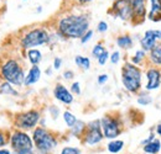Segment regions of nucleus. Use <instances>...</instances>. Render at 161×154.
Returning a JSON list of instances; mask_svg holds the SVG:
<instances>
[{"label": "nucleus", "instance_id": "1", "mask_svg": "<svg viewBox=\"0 0 161 154\" xmlns=\"http://www.w3.org/2000/svg\"><path fill=\"white\" fill-rule=\"evenodd\" d=\"M89 30V20L86 15H71L60 20L58 32L67 38H82Z\"/></svg>", "mask_w": 161, "mask_h": 154}, {"label": "nucleus", "instance_id": "2", "mask_svg": "<svg viewBox=\"0 0 161 154\" xmlns=\"http://www.w3.org/2000/svg\"><path fill=\"white\" fill-rule=\"evenodd\" d=\"M121 81L129 93H139L141 89V69L133 63H125L121 68Z\"/></svg>", "mask_w": 161, "mask_h": 154}, {"label": "nucleus", "instance_id": "3", "mask_svg": "<svg viewBox=\"0 0 161 154\" xmlns=\"http://www.w3.org/2000/svg\"><path fill=\"white\" fill-rule=\"evenodd\" d=\"M34 146L40 154H48L58 144L57 138L53 133L47 131L45 127H36L32 132Z\"/></svg>", "mask_w": 161, "mask_h": 154}, {"label": "nucleus", "instance_id": "4", "mask_svg": "<svg viewBox=\"0 0 161 154\" xmlns=\"http://www.w3.org/2000/svg\"><path fill=\"white\" fill-rule=\"evenodd\" d=\"M1 75L8 83L13 85H18V86H20L25 83V78H26L20 63L15 59H9L3 64Z\"/></svg>", "mask_w": 161, "mask_h": 154}, {"label": "nucleus", "instance_id": "5", "mask_svg": "<svg viewBox=\"0 0 161 154\" xmlns=\"http://www.w3.org/2000/svg\"><path fill=\"white\" fill-rule=\"evenodd\" d=\"M10 146L14 153L19 154H30L34 149V141L25 131L16 130L11 133L10 137Z\"/></svg>", "mask_w": 161, "mask_h": 154}, {"label": "nucleus", "instance_id": "6", "mask_svg": "<svg viewBox=\"0 0 161 154\" xmlns=\"http://www.w3.org/2000/svg\"><path fill=\"white\" fill-rule=\"evenodd\" d=\"M50 41V35L43 28H34L27 32L21 39V47L24 49H32L37 46L46 44Z\"/></svg>", "mask_w": 161, "mask_h": 154}, {"label": "nucleus", "instance_id": "7", "mask_svg": "<svg viewBox=\"0 0 161 154\" xmlns=\"http://www.w3.org/2000/svg\"><path fill=\"white\" fill-rule=\"evenodd\" d=\"M103 138H104V135H103V131H102L101 120H96V121L89 122L86 126L84 133L82 136L83 143L87 144V146H91V147L97 146L98 143H101Z\"/></svg>", "mask_w": 161, "mask_h": 154}, {"label": "nucleus", "instance_id": "8", "mask_svg": "<svg viewBox=\"0 0 161 154\" xmlns=\"http://www.w3.org/2000/svg\"><path fill=\"white\" fill-rule=\"evenodd\" d=\"M101 125H102V131H103L104 138L115 139L123 132L121 122L117 117H114V116L104 115L101 118Z\"/></svg>", "mask_w": 161, "mask_h": 154}, {"label": "nucleus", "instance_id": "9", "mask_svg": "<svg viewBox=\"0 0 161 154\" xmlns=\"http://www.w3.org/2000/svg\"><path fill=\"white\" fill-rule=\"evenodd\" d=\"M40 121V112L37 110H30L24 114H18L14 120V126L21 131L32 130Z\"/></svg>", "mask_w": 161, "mask_h": 154}, {"label": "nucleus", "instance_id": "10", "mask_svg": "<svg viewBox=\"0 0 161 154\" xmlns=\"http://www.w3.org/2000/svg\"><path fill=\"white\" fill-rule=\"evenodd\" d=\"M114 14V16H118L124 21L133 20L134 14L131 9V4L129 0H115L112 9L109 10V14Z\"/></svg>", "mask_w": 161, "mask_h": 154}, {"label": "nucleus", "instance_id": "11", "mask_svg": "<svg viewBox=\"0 0 161 154\" xmlns=\"http://www.w3.org/2000/svg\"><path fill=\"white\" fill-rule=\"evenodd\" d=\"M146 78H147V84L145 85V89L147 91L159 89V86L161 84V70L159 68H156V67L147 68Z\"/></svg>", "mask_w": 161, "mask_h": 154}, {"label": "nucleus", "instance_id": "12", "mask_svg": "<svg viewBox=\"0 0 161 154\" xmlns=\"http://www.w3.org/2000/svg\"><path fill=\"white\" fill-rule=\"evenodd\" d=\"M131 4V9H133V22L136 23H141L145 16H146V0H129Z\"/></svg>", "mask_w": 161, "mask_h": 154}, {"label": "nucleus", "instance_id": "13", "mask_svg": "<svg viewBox=\"0 0 161 154\" xmlns=\"http://www.w3.org/2000/svg\"><path fill=\"white\" fill-rule=\"evenodd\" d=\"M53 95H55V97H56L58 101L66 104V105H69V104L73 102V95H72V93H71L64 85H62V84H57V85L55 86V89H53Z\"/></svg>", "mask_w": 161, "mask_h": 154}, {"label": "nucleus", "instance_id": "14", "mask_svg": "<svg viewBox=\"0 0 161 154\" xmlns=\"http://www.w3.org/2000/svg\"><path fill=\"white\" fill-rule=\"evenodd\" d=\"M158 43V38L155 36V32L154 30H147L144 35V37L140 39V46H141V49L145 51V52H150L154 46Z\"/></svg>", "mask_w": 161, "mask_h": 154}, {"label": "nucleus", "instance_id": "15", "mask_svg": "<svg viewBox=\"0 0 161 154\" xmlns=\"http://www.w3.org/2000/svg\"><path fill=\"white\" fill-rule=\"evenodd\" d=\"M40 77H41V70L40 68H39V65H32L30 68V70H29L26 78H25L24 85H27L29 86V85H32V84L37 83L40 80Z\"/></svg>", "mask_w": 161, "mask_h": 154}, {"label": "nucleus", "instance_id": "16", "mask_svg": "<svg viewBox=\"0 0 161 154\" xmlns=\"http://www.w3.org/2000/svg\"><path fill=\"white\" fill-rule=\"evenodd\" d=\"M149 63L153 65H161V42H158L149 52Z\"/></svg>", "mask_w": 161, "mask_h": 154}, {"label": "nucleus", "instance_id": "17", "mask_svg": "<svg viewBox=\"0 0 161 154\" xmlns=\"http://www.w3.org/2000/svg\"><path fill=\"white\" fill-rule=\"evenodd\" d=\"M151 10L149 14V19L153 21H161V0H150Z\"/></svg>", "mask_w": 161, "mask_h": 154}, {"label": "nucleus", "instance_id": "18", "mask_svg": "<svg viewBox=\"0 0 161 154\" xmlns=\"http://www.w3.org/2000/svg\"><path fill=\"white\" fill-rule=\"evenodd\" d=\"M142 151L145 154H159V152L161 151V142L160 139L155 138L153 142L145 144L142 147Z\"/></svg>", "mask_w": 161, "mask_h": 154}, {"label": "nucleus", "instance_id": "19", "mask_svg": "<svg viewBox=\"0 0 161 154\" xmlns=\"http://www.w3.org/2000/svg\"><path fill=\"white\" fill-rule=\"evenodd\" d=\"M123 148H124V142L120 141V139H113V141H110V142L107 144L108 152L112 154L119 153Z\"/></svg>", "mask_w": 161, "mask_h": 154}, {"label": "nucleus", "instance_id": "20", "mask_svg": "<svg viewBox=\"0 0 161 154\" xmlns=\"http://www.w3.org/2000/svg\"><path fill=\"white\" fill-rule=\"evenodd\" d=\"M117 44L123 49H129L133 46V38L129 35H121L117 38Z\"/></svg>", "mask_w": 161, "mask_h": 154}, {"label": "nucleus", "instance_id": "21", "mask_svg": "<svg viewBox=\"0 0 161 154\" xmlns=\"http://www.w3.org/2000/svg\"><path fill=\"white\" fill-rule=\"evenodd\" d=\"M27 57H29V60L31 62L32 65H37L41 62V59H42V54H41V52L39 49L32 48V49H29Z\"/></svg>", "mask_w": 161, "mask_h": 154}, {"label": "nucleus", "instance_id": "22", "mask_svg": "<svg viewBox=\"0 0 161 154\" xmlns=\"http://www.w3.org/2000/svg\"><path fill=\"white\" fill-rule=\"evenodd\" d=\"M86 126H87V125H86L84 122L77 120L76 125L71 128V133L73 136H76V137H78V138H82V136L84 133V130H86Z\"/></svg>", "mask_w": 161, "mask_h": 154}, {"label": "nucleus", "instance_id": "23", "mask_svg": "<svg viewBox=\"0 0 161 154\" xmlns=\"http://www.w3.org/2000/svg\"><path fill=\"white\" fill-rule=\"evenodd\" d=\"M0 91L3 93V94H5V95H14V96H16V95H19V93L13 88V85L10 84V83H3L1 85H0Z\"/></svg>", "mask_w": 161, "mask_h": 154}, {"label": "nucleus", "instance_id": "24", "mask_svg": "<svg viewBox=\"0 0 161 154\" xmlns=\"http://www.w3.org/2000/svg\"><path fill=\"white\" fill-rule=\"evenodd\" d=\"M75 62H76V64H77L80 68L84 69V70H88V69L91 68V60H89V58L82 57V56H76Z\"/></svg>", "mask_w": 161, "mask_h": 154}, {"label": "nucleus", "instance_id": "25", "mask_svg": "<svg viewBox=\"0 0 161 154\" xmlns=\"http://www.w3.org/2000/svg\"><path fill=\"white\" fill-rule=\"evenodd\" d=\"M145 58H146V52L145 51H142V49H139V51H136L135 52V54L131 57V63L133 64H135V65H139L141 64L144 60H145Z\"/></svg>", "mask_w": 161, "mask_h": 154}, {"label": "nucleus", "instance_id": "26", "mask_svg": "<svg viewBox=\"0 0 161 154\" xmlns=\"http://www.w3.org/2000/svg\"><path fill=\"white\" fill-rule=\"evenodd\" d=\"M63 120H64L66 125H67L69 128H72V127L76 125V122H77L76 116L73 115V114H71L69 111H64V112H63Z\"/></svg>", "mask_w": 161, "mask_h": 154}, {"label": "nucleus", "instance_id": "27", "mask_svg": "<svg viewBox=\"0 0 161 154\" xmlns=\"http://www.w3.org/2000/svg\"><path fill=\"white\" fill-rule=\"evenodd\" d=\"M151 102H153V97L147 93H141L140 95L138 96V104L139 105L146 106V105H150Z\"/></svg>", "mask_w": 161, "mask_h": 154}, {"label": "nucleus", "instance_id": "28", "mask_svg": "<svg viewBox=\"0 0 161 154\" xmlns=\"http://www.w3.org/2000/svg\"><path fill=\"white\" fill-rule=\"evenodd\" d=\"M105 51H107V49L104 48V46H103L102 43H97V44L93 47V49H92V56L98 59V58L101 57V56L104 53V52H105Z\"/></svg>", "mask_w": 161, "mask_h": 154}, {"label": "nucleus", "instance_id": "29", "mask_svg": "<svg viewBox=\"0 0 161 154\" xmlns=\"http://www.w3.org/2000/svg\"><path fill=\"white\" fill-rule=\"evenodd\" d=\"M61 154H80V151L76 147H64L61 151Z\"/></svg>", "mask_w": 161, "mask_h": 154}, {"label": "nucleus", "instance_id": "30", "mask_svg": "<svg viewBox=\"0 0 161 154\" xmlns=\"http://www.w3.org/2000/svg\"><path fill=\"white\" fill-rule=\"evenodd\" d=\"M109 57H110V56H109L108 51H105V52H104V53L102 54L101 57L98 58V63H99L101 65H104V64L107 63V60H108V58H109Z\"/></svg>", "mask_w": 161, "mask_h": 154}, {"label": "nucleus", "instance_id": "31", "mask_svg": "<svg viewBox=\"0 0 161 154\" xmlns=\"http://www.w3.org/2000/svg\"><path fill=\"white\" fill-rule=\"evenodd\" d=\"M71 91H72V94H76V95H80V83H73L72 85H71Z\"/></svg>", "mask_w": 161, "mask_h": 154}, {"label": "nucleus", "instance_id": "32", "mask_svg": "<svg viewBox=\"0 0 161 154\" xmlns=\"http://www.w3.org/2000/svg\"><path fill=\"white\" fill-rule=\"evenodd\" d=\"M119 59H120V53H119L118 51H115V52L112 53V56H110V62H112L113 64H117V63L119 62Z\"/></svg>", "mask_w": 161, "mask_h": 154}, {"label": "nucleus", "instance_id": "33", "mask_svg": "<svg viewBox=\"0 0 161 154\" xmlns=\"http://www.w3.org/2000/svg\"><path fill=\"white\" fill-rule=\"evenodd\" d=\"M97 30H98L101 33H104V32L108 30V23H107L105 21H101V22L98 23V27H97Z\"/></svg>", "mask_w": 161, "mask_h": 154}, {"label": "nucleus", "instance_id": "34", "mask_svg": "<svg viewBox=\"0 0 161 154\" xmlns=\"http://www.w3.org/2000/svg\"><path fill=\"white\" fill-rule=\"evenodd\" d=\"M92 36H93V31H92V30H88V32L80 38V42H82V43H87L89 39L92 38Z\"/></svg>", "mask_w": 161, "mask_h": 154}, {"label": "nucleus", "instance_id": "35", "mask_svg": "<svg viewBox=\"0 0 161 154\" xmlns=\"http://www.w3.org/2000/svg\"><path fill=\"white\" fill-rule=\"evenodd\" d=\"M50 112H51V115H52V117H53L55 120L60 115V110H58V107H56V106H51V107H50Z\"/></svg>", "mask_w": 161, "mask_h": 154}, {"label": "nucleus", "instance_id": "36", "mask_svg": "<svg viewBox=\"0 0 161 154\" xmlns=\"http://www.w3.org/2000/svg\"><path fill=\"white\" fill-rule=\"evenodd\" d=\"M154 139H155V133H153V132H151V133L149 135V137H147L146 139H144V141L141 142V144H142V147H144L145 144H147V143H150V142H153Z\"/></svg>", "mask_w": 161, "mask_h": 154}, {"label": "nucleus", "instance_id": "37", "mask_svg": "<svg viewBox=\"0 0 161 154\" xmlns=\"http://www.w3.org/2000/svg\"><path fill=\"white\" fill-rule=\"evenodd\" d=\"M107 80H108V75H107V74H101V75L98 77V84H99V85H103V84L107 83Z\"/></svg>", "mask_w": 161, "mask_h": 154}, {"label": "nucleus", "instance_id": "38", "mask_svg": "<svg viewBox=\"0 0 161 154\" xmlns=\"http://www.w3.org/2000/svg\"><path fill=\"white\" fill-rule=\"evenodd\" d=\"M61 64H62V59L58 57L55 58V60H53V68H55V69H60Z\"/></svg>", "mask_w": 161, "mask_h": 154}, {"label": "nucleus", "instance_id": "39", "mask_svg": "<svg viewBox=\"0 0 161 154\" xmlns=\"http://www.w3.org/2000/svg\"><path fill=\"white\" fill-rule=\"evenodd\" d=\"M73 75H75V74H73V72H72V70H66V72L63 73V78H64L66 80L72 79V78H73Z\"/></svg>", "mask_w": 161, "mask_h": 154}, {"label": "nucleus", "instance_id": "40", "mask_svg": "<svg viewBox=\"0 0 161 154\" xmlns=\"http://www.w3.org/2000/svg\"><path fill=\"white\" fill-rule=\"evenodd\" d=\"M5 143H6V139H5V135L0 132V147L5 146Z\"/></svg>", "mask_w": 161, "mask_h": 154}, {"label": "nucleus", "instance_id": "41", "mask_svg": "<svg viewBox=\"0 0 161 154\" xmlns=\"http://www.w3.org/2000/svg\"><path fill=\"white\" fill-rule=\"evenodd\" d=\"M156 133L159 136H161V123H159V125L156 126Z\"/></svg>", "mask_w": 161, "mask_h": 154}, {"label": "nucleus", "instance_id": "42", "mask_svg": "<svg viewBox=\"0 0 161 154\" xmlns=\"http://www.w3.org/2000/svg\"><path fill=\"white\" fill-rule=\"evenodd\" d=\"M0 154H11V153L8 149H0Z\"/></svg>", "mask_w": 161, "mask_h": 154}, {"label": "nucleus", "instance_id": "43", "mask_svg": "<svg viewBox=\"0 0 161 154\" xmlns=\"http://www.w3.org/2000/svg\"><path fill=\"white\" fill-rule=\"evenodd\" d=\"M78 3H80V4H86V3H89V1H92V0H77Z\"/></svg>", "mask_w": 161, "mask_h": 154}, {"label": "nucleus", "instance_id": "44", "mask_svg": "<svg viewBox=\"0 0 161 154\" xmlns=\"http://www.w3.org/2000/svg\"><path fill=\"white\" fill-rule=\"evenodd\" d=\"M51 72H52V70H51V68H48V69L46 70V74H47V75H51Z\"/></svg>", "mask_w": 161, "mask_h": 154}, {"label": "nucleus", "instance_id": "45", "mask_svg": "<svg viewBox=\"0 0 161 154\" xmlns=\"http://www.w3.org/2000/svg\"><path fill=\"white\" fill-rule=\"evenodd\" d=\"M14 154H19V153H14Z\"/></svg>", "mask_w": 161, "mask_h": 154}, {"label": "nucleus", "instance_id": "46", "mask_svg": "<svg viewBox=\"0 0 161 154\" xmlns=\"http://www.w3.org/2000/svg\"><path fill=\"white\" fill-rule=\"evenodd\" d=\"M30 154H35V153H30Z\"/></svg>", "mask_w": 161, "mask_h": 154}, {"label": "nucleus", "instance_id": "47", "mask_svg": "<svg viewBox=\"0 0 161 154\" xmlns=\"http://www.w3.org/2000/svg\"><path fill=\"white\" fill-rule=\"evenodd\" d=\"M160 70H161V68H160Z\"/></svg>", "mask_w": 161, "mask_h": 154}]
</instances>
